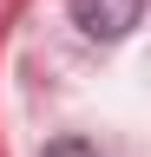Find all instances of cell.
<instances>
[{
  "label": "cell",
  "instance_id": "obj_2",
  "mask_svg": "<svg viewBox=\"0 0 151 157\" xmlns=\"http://www.w3.org/2000/svg\"><path fill=\"white\" fill-rule=\"evenodd\" d=\"M46 157H99V144H85V137H53Z\"/></svg>",
  "mask_w": 151,
  "mask_h": 157
},
{
  "label": "cell",
  "instance_id": "obj_1",
  "mask_svg": "<svg viewBox=\"0 0 151 157\" xmlns=\"http://www.w3.org/2000/svg\"><path fill=\"white\" fill-rule=\"evenodd\" d=\"M138 13H145V0H72V20L92 39H125L138 26Z\"/></svg>",
  "mask_w": 151,
  "mask_h": 157
}]
</instances>
